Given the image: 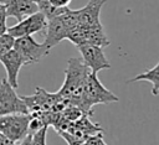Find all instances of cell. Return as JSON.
Listing matches in <instances>:
<instances>
[{"label":"cell","instance_id":"22","mask_svg":"<svg viewBox=\"0 0 159 145\" xmlns=\"http://www.w3.org/2000/svg\"><path fill=\"white\" fill-rule=\"evenodd\" d=\"M31 1H32V2H35V4H36V5L39 6L40 4H42V2H45L46 0H31Z\"/></svg>","mask_w":159,"mask_h":145},{"label":"cell","instance_id":"6","mask_svg":"<svg viewBox=\"0 0 159 145\" xmlns=\"http://www.w3.org/2000/svg\"><path fill=\"white\" fill-rule=\"evenodd\" d=\"M46 26H47V19L43 16L42 12L37 11L22 19L16 25L7 27L6 33H9L14 38H19L22 36H32L34 33L45 31Z\"/></svg>","mask_w":159,"mask_h":145},{"label":"cell","instance_id":"4","mask_svg":"<svg viewBox=\"0 0 159 145\" xmlns=\"http://www.w3.org/2000/svg\"><path fill=\"white\" fill-rule=\"evenodd\" d=\"M12 48L20 55L25 66L37 63L50 53V50H47L43 43L36 42L32 36H22L15 38Z\"/></svg>","mask_w":159,"mask_h":145},{"label":"cell","instance_id":"21","mask_svg":"<svg viewBox=\"0 0 159 145\" xmlns=\"http://www.w3.org/2000/svg\"><path fill=\"white\" fill-rule=\"evenodd\" d=\"M31 139H32V134H27L21 141L19 145H31Z\"/></svg>","mask_w":159,"mask_h":145},{"label":"cell","instance_id":"13","mask_svg":"<svg viewBox=\"0 0 159 145\" xmlns=\"http://www.w3.org/2000/svg\"><path fill=\"white\" fill-rule=\"evenodd\" d=\"M138 81H147L152 83V94L157 97L159 94V63H157L153 68L147 69L145 72L137 74L135 77L127 81V83H133Z\"/></svg>","mask_w":159,"mask_h":145},{"label":"cell","instance_id":"23","mask_svg":"<svg viewBox=\"0 0 159 145\" xmlns=\"http://www.w3.org/2000/svg\"><path fill=\"white\" fill-rule=\"evenodd\" d=\"M77 145H82V144H77Z\"/></svg>","mask_w":159,"mask_h":145},{"label":"cell","instance_id":"7","mask_svg":"<svg viewBox=\"0 0 159 145\" xmlns=\"http://www.w3.org/2000/svg\"><path fill=\"white\" fill-rule=\"evenodd\" d=\"M80 53H81V59L86 64V67L89 69L91 73H98L102 69H108L111 68V63L107 59L103 48L88 43H83L77 46Z\"/></svg>","mask_w":159,"mask_h":145},{"label":"cell","instance_id":"18","mask_svg":"<svg viewBox=\"0 0 159 145\" xmlns=\"http://www.w3.org/2000/svg\"><path fill=\"white\" fill-rule=\"evenodd\" d=\"M6 11H5V7L4 5L0 2V36L6 33V30H7V26H6Z\"/></svg>","mask_w":159,"mask_h":145},{"label":"cell","instance_id":"1","mask_svg":"<svg viewBox=\"0 0 159 145\" xmlns=\"http://www.w3.org/2000/svg\"><path fill=\"white\" fill-rule=\"evenodd\" d=\"M89 69L82 62V59L72 57L67 61V68L65 71V81L57 94L67 105H75L78 108L81 102L84 83Z\"/></svg>","mask_w":159,"mask_h":145},{"label":"cell","instance_id":"15","mask_svg":"<svg viewBox=\"0 0 159 145\" xmlns=\"http://www.w3.org/2000/svg\"><path fill=\"white\" fill-rule=\"evenodd\" d=\"M14 40L15 38L11 37L9 33H4V35L0 36V57L12 48Z\"/></svg>","mask_w":159,"mask_h":145},{"label":"cell","instance_id":"20","mask_svg":"<svg viewBox=\"0 0 159 145\" xmlns=\"http://www.w3.org/2000/svg\"><path fill=\"white\" fill-rule=\"evenodd\" d=\"M0 145H16V143H14L7 136H5L2 133H0Z\"/></svg>","mask_w":159,"mask_h":145},{"label":"cell","instance_id":"2","mask_svg":"<svg viewBox=\"0 0 159 145\" xmlns=\"http://www.w3.org/2000/svg\"><path fill=\"white\" fill-rule=\"evenodd\" d=\"M118 100H119V98L101 83L97 74L89 72L87 76L86 83H84L83 94H82L81 102L78 104V109H81L84 114L91 116L93 114L92 108L94 105L109 104V103L118 102Z\"/></svg>","mask_w":159,"mask_h":145},{"label":"cell","instance_id":"5","mask_svg":"<svg viewBox=\"0 0 159 145\" xmlns=\"http://www.w3.org/2000/svg\"><path fill=\"white\" fill-rule=\"evenodd\" d=\"M14 113L29 114L21 97L9 84L6 78H2L0 79V115Z\"/></svg>","mask_w":159,"mask_h":145},{"label":"cell","instance_id":"3","mask_svg":"<svg viewBox=\"0 0 159 145\" xmlns=\"http://www.w3.org/2000/svg\"><path fill=\"white\" fill-rule=\"evenodd\" d=\"M30 114L14 113L0 115V133L14 143L21 141L29 134Z\"/></svg>","mask_w":159,"mask_h":145},{"label":"cell","instance_id":"10","mask_svg":"<svg viewBox=\"0 0 159 145\" xmlns=\"http://www.w3.org/2000/svg\"><path fill=\"white\" fill-rule=\"evenodd\" d=\"M45 31H46V35H45V41L42 43L47 47V50H51L55 46H57L61 41L66 40L70 30L67 29V26L65 25L60 15L47 21V26Z\"/></svg>","mask_w":159,"mask_h":145},{"label":"cell","instance_id":"9","mask_svg":"<svg viewBox=\"0 0 159 145\" xmlns=\"http://www.w3.org/2000/svg\"><path fill=\"white\" fill-rule=\"evenodd\" d=\"M106 4V0H88V2L82 7L76 10L78 26L83 27H91L99 25V15L103 5Z\"/></svg>","mask_w":159,"mask_h":145},{"label":"cell","instance_id":"16","mask_svg":"<svg viewBox=\"0 0 159 145\" xmlns=\"http://www.w3.org/2000/svg\"><path fill=\"white\" fill-rule=\"evenodd\" d=\"M47 128H48V126H43V128L39 129L37 131H35V133L32 134L31 145H46V134H47Z\"/></svg>","mask_w":159,"mask_h":145},{"label":"cell","instance_id":"17","mask_svg":"<svg viewBox=\"0 0 159 145\" xmlns=\"http://www.w3.org/2000/svg\"><path fill=\"white\" fill-rule=\"evenodd\" d=\"M82 145H107V144L103 140V134L102 133H98V134H94V135L88 136L82 143Z\"/></svg>","mask_w":159,"mask_h":145},{"label":"cell","instance_id":"12","mask_svg":"<svg viewBox=\"0 0 159 145\" xmlns=\"http://www.w3.org/2000/svg\"><path fill=\"white\" fill-rule=\"evenodd\" d=\"M84 43L93 45V46H98V47H102V48L109 46L111 41H109L108 36L106 35L102 24L96 25V26H91V27H86ZM82 45H83V43H82Z\"/></svg>","mask_w":159,"mask_h":145},{"label":"cell","instance_id":"19","mask_svg":"<svg viewBox=\"0 0 159 145\" xmlns=\"http://www.w3.org/2000/svg\"><path fill=\"white\" fill-rule=\"evenodd\" d=\"M52 6H56V7H67L68 4L72 1V0H47Z\"/></svg>","mask_w":159,"mask_h":145},{"label":"cell","instance_id":"11","mask_svg":"<svg viewBox=\"0 0 159 145\" xmlns=\"http://www.w3.org/2000/svg\"><path fill=\"white\" fill-rule=\"evenodd\" d=\"M0 2L5 7L6 16L15 17L17 21L39 11L37 5L31 0H0Z\"/></svg>","mask_w":159,"mask_h":145},{"label":"cell","instance_id":"8","mask_svg":"<svg viewBox=\"0 0 159 145\" xmlns=\"http://www.w3.org/2000/svg\"><path fill=\"white\" fill-rule=\"evenodd\" d=\"M0 62L6 71V81L14 89H16L19 87V72L21 67L25 66L22 58L14 48H11L0 57Z\"/></svg>","mask_w":159,"mask_h":145},{"label":"cell","instance_id":"14","mask_svg":"<svg viewBox=\"0 0 159 145\" xmlns=\"http://www.w3.org/2000/svg\"><path fill=\"white\" fill-rule=\"evenodd\" d=\"M84 36H86V27L76 26V27H73L68 31L66 40L71 41L76 46H80V45L84 43Z\"/></svg>","mask_w":159,"mask_h":145}]
</instances>
